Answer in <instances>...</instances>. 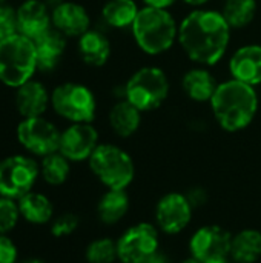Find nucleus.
<instances>
[{"label":"nucleus","mask_w":261,"mask_h":263,"mask_svg":"<svg viewBox=\"0 0 261 263\" xmlns=\"http://www.w3.org/2000/svg\"><path fill=\"white\" fill-rule=\"evenodd\" d=\"M232 28L222 11L195 8L178 23V40L185 55L202 66L217 65L231 45Z\"/></svg>","instance_id":"obj_1"},{"label":"nucleus","mask_w":261,"mask_h":263,"mask_svg":"<svg viewBox=\"0 0 261 263\" xmlns=\"http://www.w3.org/2000/svg\"><path fill=\"white\" fill-rule=\"evenodd\" d=\"M209 106L218 128L237 134L254 123L260 108V97L255 86L229 77L218 83Z\"/></svg>","instance_id":"obj_2"},{"label":"nucleus","mask_w":261,"mask_h":263,"mask_svg":"<svg viewBox=\"0 0 261 263\" xmlns=\"http://www.w3.org/2000/svg\"><path fill=\"white\" fill-rule=\"evenodd\" d=\"M131 32L137 48L146 55L155 57L172 49L178 40V22L169 9L142 6Z\"/></svg>","instance_id":"obj_3"},{"label":"nucleus","mask_w":261,"mask_h":263,"mask_svg":"<svg viewBox=\"0 0 261 263\" xmlns=\"http://www.w3.org/2000/svg\"><path fill=\"white\" fill-rule=\"evenodd\" d=\"M86 163L103 190H131L137 179L135 159L112 142H102Z\"/></svg>","instance_id":"obj_4"},{"label":"nucleus","mask_w":261,"mask_h":263,"mask_svg":"<svg viewBox=\"0 0 261 263\" xmlns=\"http://www.w3.org/2000/svg\"><path fill=\"white\" fill-rule=\"evenodd\" d=\"M171 82L165 69L146 65L135 69L123 85V97L143 114L158 109L169 97Z\"/></svg>","instance_id":"obj_5"},{"label":"nucleus","mask_w":261,"mask_h":263,"mask_svg":"<svg viewBox=\"0 0 261 263\" xmlns=\"http://www.w3.org/2000/svg\"><path fill=\"white\" fill-rule=\"evenodd\" d=\"M197 211L183 190H168L152 203L151 220L165 239L185 237L194 227Z\"/></svg>","instance_id":"obj_6"},{"label":"nucleus","mask_w":261,"mask_h":263,"mask_svg":"<svg viewBox=\"0 0 261 263\" xmlns=\"http://www.w3.org/2000/svg\"><path fill=\"white\" fill-rule=\"evenodd\" d=\"M37 68L34 40L14 34L0 42V82L11 88H20L32 79Z\"/></svg>","instance_id":"obj_7"},{"label":"nucleus","mask_w":261,"mask_h":263,"mask_svg":"<svg viewBox=\"0 0 261 263\" xmlns=\"http://www.w3.org/2000/svg\"><path fill=\"white\" fill-rule=\"evenodd\" d=\"M163 247L165 237L151 219L128 222L117 234L120 263H143Z\"/></svg>","instance_id":"obj_8"},{"label":"nucleus","mask_w":261,"mask_h":263,"mask_svg":"<svg viewBox=\"0 0 261 263\" xmlns=\"http://www.w3.org/2000/svg\"><path fill=\"white\" fill-rule=\"evenodd\" d=\"M232 230L220 222L194 225L185 236V253L208 263L229 257Z\"/></svg>","instance_id":"obj_9"},{"label":"nucleus","mask_w":261,"mask_h":263,"mask_svg":"<svg viewBox=\"0 0 261 263\" xmlns=\"http://www.w3.org/2000/svg\"><path fill=\"white\" fill-rule=\"evenodd\" d=\"M52 109L71 123H92L97 116V99L91 88L78 82H65L51 92Z\"/></svg>","instance_id":"obj_10"},{"label":"nucleus","mask_w":261,"mask_h":263,"mask_svg":"<svg viewBox=\"0 0 261 263\" xmlns=\"http://www.w3.org/2000/svg\"><path fill=\"white\" fill-rule=\"evenodd\" d=\"M40 165L28 156H9L0 162V196L18 200L32 191Z\"/></svg>","instance_id":"obj_11"},{"label":"nucleus","mask_w":261,"mask_h":263,"mask_svg":"<svg viewBox=\"0 0 261 263\" xmlns=\"http://www.w3.org/2000/svg\"><path fill=\"white\" fill-rule=\"evenodd\" d=\"M62 131L43 117L23 119L17 126V140L34 156L45 157L58 151Z\"/></svg>","instance_id":"obj_12"},{"label":"nucleus","mask_w":261,"mask_h":263,"mask_svg":"<svg viewBox=\"0 0 261 263\" xmlns=\"http://www.w3.org/2000/svg\"><path fill=\"white\" fill-rule=\"evenodd\" d=\"M100 134L92 123H71L62 131L58 151L72 163L88 162L100 145Z\"/></svg>","instance_id":"obj_13"},{"label":"nucleus","mask_w":261,"mask_h":263,"mask_svg":"<svg viewBox=\"0 0 261 263\" xmlns=\"http://www.w3.org/2000/svg\"><path fill=\"white\" fill-rule=\"evenodd\" d=\"M132 205L129 190H103L95 202V217L102 227L122 228L128 223Z\"/></svg>","instance_id":"obj_14"},{"label":"nucleus","mask_w":261,"mask_h":263,"mask_svg":"<svg viewBox=\"0 0 261 263\" xmlns=\"http://www.w3.org/2000/svg\"><path fill=\"white\" fill-rule=\"evenodd\" d=\"M229 74L232 79L251 86L261 85V43L238 46L229 59Z\"/></svg>","instance_id":"obj_15"},{"label":"nucleus","mask_w":261,"mask_h":263,"mask_svg":"<svg viewBox=\"0 0 261 263\" xmlns=\"http://www.w3.org/2000/svg\"><path fill=\"white\" fill-rule=\"evenodd\" d=\"M51 20L54 29L62 32L65 37H80L91 29V17L85 6L75 2H62L52 12Z\"/></svg>","instance_id":"obj_16"},{"label":"nucleus","mask_w":261,"mask_h":263,"mask_svg":"<svg viewBox=\"0 0 261 263\" xmlns=\"http://www.w3.org/2000/svg\"><path fill=\"white\" fill-rule=\"evenodd\" d=\"M18 34L35 40L48 29H51L52 20L46 5L42 0H26L17 9Z\"/></svg>","instance_id":"obj_17"},{"label":"nucleus","mask_w":261,"mask_h":263,"mask_svg":"<svg viewBox=\"0 0 261 263\" xmlns=\"http://www.w3.org/2000/svg\"><path fill=\"white\" fill-rule=\"evenodd\" d=\"M143 122V112L135 108L131 102H128L125 97L117 100L108 112V123L111 131L122 140L134 137Z\"/></svg>","instance_id":"obj_18"},{"label":"nucleus","mask_w":261,"mask_h":263,"mask_svg":"<svg viewBox=\"0 0 261 263\" xmlns=\"http://www.w3.org/2000/svg\"><path fill=\"white\" fill-rule=\"evenodd\" d=\"M218 80L208 66L197 65L188 69L182 77V89L185 96L195 103H209L217 91Z\"/></svg>","instance_id":"obj_19"},{"label":"nucleus","mask_w":261,"mask_h":263,"mask_svg":"<svg viewBox=\"0 0 261 263\" xmlns=\"http://www.w3.org/2000/svg\"><path fill=\"white\" fill-rule=\"evenodd\" d=\"M229 259L235 263H261V228L242 227L232 231Z\"/></svg>","instance_id":"obj_20"},{"label":"nucleus","mask_w":261,"mask_h":263,"mask_svg":"<svg viewBox=\"0 0 261 263\" xmlns=\"http://www.w3.org/2000/svg\"><path fill=\"white\" fill-rule=\"evenodd\" d=\"M77 49L82 60L92 68L105 66L112 54V45L108 35L98 29H88L77 40Z\"/></svg>","instance_id":"obj_21"},{"label":"nucleus","mask_w":261,"mask_h":263,"mask_svg":"<svg viewBox=\"0 0 261 263\" xmlns=\"http://www.w3.org/2000/svg\"><path fill=\"white\" fill-rule=\"evenodd\" d=\"M51 103V96L48 94L46 88L37 82L29 80L20 88H17L15 94V106L17 111L23 116V119L29 117H42Z\"/></svg>","instance_id":"obj_22"},{"label":"nucleus","mask_w":261,"mask_h":263,"mask_svg":"<svg viewBox=\"0 0 261 263\" xmlns=\"http://www.w3.org/2000/svg\"><path fill=\"white\" fill-rule=\"evenodd\" d=\"M37 54V68L40 71L54 69L66 49V37L57 29L51 28L34 40Z\"/></svg>","instance_id":"obj_23"},{"label":"nucleus","mask_w":261,"mask_h":263,"mask_svg":"<svg viewBox=\"0 0 261 263\" xmlns=\"http://www.w3.org/2000/svg\"><path fill=\"white\" fill-rule=\"evenodd\" d=\"M20 216L34 225H45L54 219V205L45 194L29 191L17 200Z\"/></svg>","instance_id":"obj_24"},{"label":"nucleus","mask_w":261,"mask_h":263,"mask_svg":"<svg viewBox=\"0 0 261 263\" xmlns=\"http://www.w3.org/2000/svg\"><path fill=\"white\" fill-rule=\"evenodd\" d=\"M138 11L135 0H106L102 6V18L112 29H131Z\"/></svg>","instance_id":"obj_25"},{"label":"nucleus","mask_w":261,"mask_h":263,"mask_svg":"<svg viewBox=\"0 0 261 263\" xmlns=\"http://www.w3.org/2000/svg\"><path fill=\"white\" fill-rule=\"evenodd\" d=\"M258 12V2L257 0H225L222 14L234 29H245L248 28Z\"/></svg>","instance_id":"obj_26"},{"label":"nucleus","mask_w":261,"mask_h":263,"mask_svg":"<svg viewBox=\"0 0 261 263\" xmlns=\"http://www.w3.org/2000/svg\"><path fill=\"white\" fill-rule=\"evenodd\" d=\"M71 163L60 151L42 157L40 176L51 186H60L68 182L71 176Z\"/></svg>","instance_id":"obj_27"},{"label":"nucleus","mask_w":261,"mask_h":263,"mask_svg":"<svg viewBox=\"0 0 261 263\" xmlns=\"http://www.w3.org/2000/svg\"><path fill=\"white\" fill-rule=\"evenodd\" d=\"M86 263H118L117 236L102 234L94 237L85 248Z\"/></svg>","instance_id":"obj_28"},{"label":"nucleus","mask_w":261,"mask_h":263,"mask_svg":"<svg viewBox=\"0 0 261 263\" xmlns=\"http://www.w3.org/2000/svg\"><path fill=\"white\" fill-rule=\"evenodd\" d=\"M80 227V217L75 213H62L60 216L52 219L51 234L55 239H65L72 236Z\"/></svg>","instance_id":"obj_29"},{"label":"nucleus","mask_w":261,"mask_h":263,"mask_svg":"<svg viewBox=\"0 0 261 263\" xmlns=\"http://www.w3.org/2000/svg\"><path fill=\"white\" fill-rule=\"evenodd\" d=\"M20 219L18 203L14 199L0 196V234L12 231Z\"/></svg>","instance_id":"obj_30"},{"label":"nucleus","mask_w":261,"mask_h":263,"mask_svg":"<svg viewBox=\"0 0 261 263\" xmlns=\"http://www.w3.org/2000/svg\"><path fill=\"white\" fill-rule=\"evenodd\" d=\"M183 193L186 194L188 200L191 202V205L194 206V210L197 213L206 210L211 205V200H212L211 191L208 186H205L202 183H192V185L186 186L183 190Z\"/></svg>","instance_id":"obj_31"},{"label":"nucleus","mask_w":261,"mask_h":263,"mask_svg":"<svg viewBox=\"0 0 261 263\" xmlns=\"http://www.w3.org/2000/svg\"><path fill=\"white\" fill-rule=\"evenodd\" d=\"M14 34H18L17 11L2 3L0 5V42L6 40Z\"/></svg>","instance_id":"obj_32"},{"label":"nucleus","mask_w":261,"mask_h":263,"mask_svg":"<svg viewBox=\"0 0 261 263\" xmlns=\"http://www.w3.org/2000/svg\"><path fill=\"white\" fill-rule=\"evenodd\" d=\"M17 257L15 243L6 234H0V263H17Z\"/></svg>","instance_id":"obj_33"},{"label":"nucleus","mask_w":261,"mask_h":263,"mask_svg":"<svg viewBox=\"0 0 261 263\" xmlns=\"http://www.w3.org/2000/svg\"><path fill=\"white\" fill-rule=\"evenodd\" d=\"M178 259V256H175L172 253V250H169L166 245L158 250L155 254H152L148 260H145L143 263H175Z\"/></svg>","instance_id":"obj_34"},{"label":"nucleus","mask_w":261,"mask_h":263,"mask_svg":"<svg viewBox=\"0 0 261 263\" xmlns=\"http://www.w3.org/2000/svg\"><path fill=\"white\" fill-rule=\"evenodd\" d=\"M142 2H143V6H151V8H158V9H169L178 0H142Z\"/></svg>","instance_id":"obj_35"},{"label":"nucleus","mask_w":261,"mask_h":263,"mask_svg":"<svg viewBox=\"0 0 261 263\" xmlns=\"http://www.w3.org/2000/svg\"><path fill=\"white\" fill-rule=\"evenodd\" d=\"M175 263H205V262H202V260H198V259H195V257H192V256H189V254L183 253V256H178V259H177V262Z\"/></svg>","instance_id":"obj_36"},{"label":"nucleus","mask_w":261,"mask_h":263,"mask_svg":"<svg viewBox=\"0 0 261 263\" xmlns=\"http://www.w3.org/2000/svg\"><path fill=\"white\" fill-rule=\"evenodd\" d=\"M185 5H189L192 8H203L205 5H208L211 0H182Z\"/></svg>","instance_id":"obj_37"},{"label":"nucleus","mask_w":261,"mask_h":263,"mask_svg":"<svg viewBox=\"0 0 261 263\" xmlns=\"http://www.w3.org/2000/svg\"><path fill=\"white\" fill-rule=\"evenodd\" d=\"M208 263H235L234 260H231L229 257H226V259H218V260H212V262H208Z\"/></svg>","instance_id":"obj_38"},{"label":"nucleus","mask_w":261,"mask_h":263,"mask_svg":"<svg viewBox=\"0 0 261 263\" xmlns=\"http://www.w3.org/2000/svg\"><path fill=\"white\" fill-rule=\"evenodd\" d=\"M23 263H43L42 260H38V259H29V260H26V262Z\"/></svg>","instance_id":"obj_39"},{"label":"nucleus","mask_w":261,"mask_h":263,"mask_svg":"<svg viewBox=\"0 0 261 263\" xmlns=\"http://www.w3.org/2000/svg\"><path fill=\"white\" fill-rule=\"evenodd\" d=\"M3 2H5V0H0V5H2V3H3Z\"/></svg>","instance_id":"obj_40"},{"label":"nucleus","mask_w":261,"mask_h":263,"mask_svg":"<svg viewBox=\"0 0 261 263\" xmlns=\"http://www.w3.org/2000/svg\"><path fill=\"white\" fill-rule=\"evenodd\" d=\"M118 263H120V262H118Z\"/></svg>","instance_id":"obj_41"}]
</instances>
